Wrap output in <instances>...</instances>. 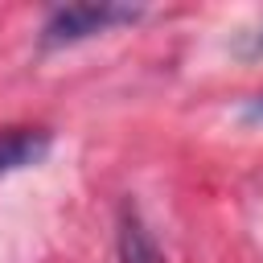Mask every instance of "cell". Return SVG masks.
Here are the masks:
<instances>
[{
	"label": "cell",
	"instance_id": "obj_1",
	"mask_svg": "<svg viewBox=\"0 0 263 263\" xmlns=\"http://www.w3.org/2000/svg\"><path fill=\"white\" fill-rule=\"evenodd\" d=\"M140 16H144V8H136V4H111V0H103V4H58L45 16V25H41V45L45 49L74 45V41H86V37L107 33L115 25H132Z\"/></svg>",
	"mask_w": 263,
	"mask_h": 263
},
{
	"label": "cell",
	"instance_id": "obj_2",
	"mask_svg": "<svg viewBox=\"0 0 263 263\" xmlns=\"http://www.w3.org/2000/svg\"><path fill=\"white\" fill-rule=\"evenodd\" d=\"M49 156V132L41 127H0V177L29 168Z\"/></svg>",
	"mask_w": 263,
	"mask_h": 263
},
{
	"label": "cell",
	"instance_id": "obj_3",
	"mask_svg": "<svg viewBox=\"0 0 263 263\" xmlns=\"http://www.w3.org/2000/svg\"><path fill=\"white\" fill-rule=\"evenodd\" d=\"M119 263H164L152 230L144 226V218L132 201L119 205Z\"/></svg>",
	"mask_w": 263,
	"mask_h": 263
},
{
	"label": "cell",
	"instance_id": "obj_4",
	"mask_svg": "<svg viewBox=\"0 0 263 263\" xmlns=\"http://www.w3.org/2000/svg\"><path fill=\"white\" fill-rule=\"evenodd\" d=\"M242 119H247V123H259V119H263V95H255V99L242 107Z\"/></svg>",
	"mask_w": 263,
	"mask_h": 263
}]
</instances>
